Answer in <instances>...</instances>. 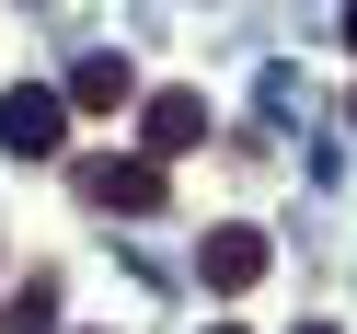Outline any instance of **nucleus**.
I'll return each mask as SVG.
<instances>
[{
	"label": "nucleus",
	"instance_id": "nucleus-1",
	"mask_svg": "<svg viewBox=\"0 0 357 334\" xmlns=\"http://www.w3.org/2000/svg\"><path fill=\"white\" fill-rule=\"evenodd\" d=\"M0 139L24 150V162H47V150L70 139V93H47V81H12V93H0Z\"/></svg>",
	"mask_w": 357,
	"mask_h": 334
},
{
	"label": "nucleus",
	"instance_id": "nucleus-2",
	"mask_svg": "<svg viewBox=\"0 0 357 334\" xmlns=\"http://www.w3.org/2000/svg\"><path fill=\"white\" fill-rule=\"evenodd\" d=\"M81 196H93V208L150 219V208H162V162H81Z\"/></svg>",
	"mask_w": 357,
	"mask_h": 334
},
{
	"label": "nucleus",
	"instance_id": "nucleus-3",
	"mask_svg": "<svg viewBox=\"0 0 357 334\" xmlns=\"http://www.w3.org/2000/svg\"><path fill=\"white\" fill-rule=\"evenodd\" d=\"M139 139H150V162H162V150H196V139H208V104H196V93H150L139 104Z\"/></svg>",
	"mask_w": 357,
	"mask_h": 334
},
{
	"label": "nucleus",
	"instance_id": "nucleus-4",
	"mask_svg": "<svg viewBox=\"0 0 357 334\" xmlns=\"http://www.w3.org/2000/svg\"><path fill=\"white\" fill-rule=\"evenodd\" d=\"M58 93H70V116H116V104L139 93V70H127V58H81V70L58 81Z\"/></svg>",
	"mask_w": 357,
	"mask_h": 334
},
{
	"label": "nucleus",
	"instance_id": "nucleus-5",
	"mask_svg": "<svg viewBox=\"0 0 357 334\" xmlns=\"http://www.w3.org/2000/svg\"><path fill=\"white\" fill-rule=\"evenodd\" d=\"M254 277H265V231H242V219L208 231V288H254Z\"/></svg>",
	"mask_w": 357,
	"mask_h": 334
},
{
	"label": "nucleus",
	"instance_id": "nucleus-6",
	"mask_svg": "<svg viewBox=\"0 0 357 334\" xmlns=\"http://www.w3.org/2000/svg\"><path fill=\"white\" fill-rule=\"evenodd\" d=\"M47 323H58V288L24 277V288H12V311H0V334H47Z\"/></svg>",
	"mask_w": 357,
	"mask_h": 334
},
{
	"label": "nucleus",
	"instance_id": "nucleus-7",
	"mask_svg": "<svg viewBox=\"0 0 357 334\" xmlns=\"http://www.w3.org/2000/svg\"><path fill=\"white\" fill-rule=\"evenodd\" d=\"M346 47H357V0H346Z\"/></svg>",
	"mask_w": 357,
	"mask_h": 334
},
{
	"label": "nucleus",
	"instance_id": "nucleus-8",
	"mask_svg": "<svg viewBox=\"0 0 357 334\" xmlns=\"http://www.w3.org/2000/svg\"><path fill=\"white\" fill-rule=\"evenodd\" d=\"M346 127H357V93H346Z\"/></svg>",
	"mask_w": 357,
	"mask_h": 334
},
{
	"label": "nucleus",
	"instance_id": "nucleus-9",
	"mask_svg": "<svg viewBox=\"0 0 357 334\" xmlns=\"http://www.w3.org/2000/svg\"><path fill=\"white\" fill-rule=\"evenodd\" d=\"M208 334H231V323H208Z\"/></svg>",
	"mask_w": 357,
	"mask_h": 334
},
{
	"label": "nucleus",
	"instance_id": "nucleus-10",
	"mask_svg": "<svg viewBox=\"0 0 357 334\" xmlns=\"http://www.w3.org/2000/svg\"><path fill=\"white\" fill-rule=\"evenodd\" d=\"M300 334H323V323H300Z\"/></svg>",
	"mask_w": 357,
	"mask_h": 334
}]
</instances>
